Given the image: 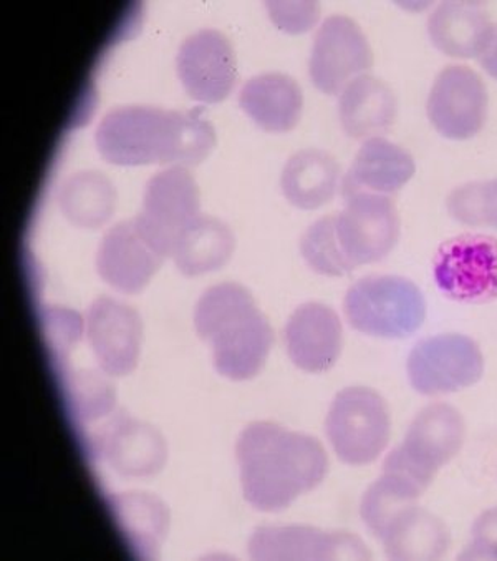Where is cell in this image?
<instances>
[{
	"instance_id": "6",
	"label": "cell",
	"mask_w": 497,
	"mask_h": 561,
	"mask_svg": "<svg viewBox=\"0 0 497 561\" xmlns=\"http://www.w3.org/2000/svg\"><path fill=\"white\" fill-rule=\"evenodd\" d=\"M325 432L342 462L351 467L373 463L390 444L389 404L370 387H345L332 401Z\"/></svg>"
},
{
	"instance_id": "25",
	"label": "cell",
	"mask_w": 497,
	"mask_h": 561,
	"mask_svg": "<svg viewBox=\"0 0 497 561\" xmlns=\"http://www.w3.org/2000/svg\"><path fill=\"white\" fill-rule=\"evenodd\" d=\"M232 251L234 234L228 225L212 216H198L177 233L171 257L184 276H199L224 266Z\"/></svg>"
},
{
	"instance_id": "23",
	"label": "cell",
	"mask_w": 497,
	"mask_h": 561,
	"mask_svg": "<svg viewBox=\"0 0 497 561\" xmlns=\"http://www.w3.org/2000/svg\"><path fill=\"white\" fill-rule=\"evenodd\" d=\"M380 541L390 560H441L451 548L450 528L418 503L400 512Z\"/></svg>"
},
{
	"instance_id": "24",
	"label": "cell",
	"mask_w": 497,
	"mask_h": 561,
	"mask_svg": "<svg viewBox=\"0 0 497 561\" xmlns=\"http://www.w3.org/2000/svg\"><path fill=\"white\" fill-rule=\"evenodd\" d=\"M340 167L331 153L317 148L297 151L287 161L280 188L290 205L317 209L337 195Z\"/></svg>"
},
{
	"instance_id": "27",
	"label": "cell",
	"mask_w": 497,
	"mask_h": 561,
	"mask_svg": "<svg viewBox=\"0 0 497 561\" xmlns=\"http://www.w3.org/2000/svg\"><path fill=\"white\" fill-rule=\"evenodd\" d=\"M426 490L402 473L383 470L382 477L371 483L360 503V517L373 537H382L390 522L412 507Z\"/></svg>"
},
{
	"instance_id": "5",
	"label": "cell",
	"mask_w": 497,
	"mask_h": 561,
	"mask_svg": "<svg viewBox=\"0 0 497 561\" xmlns=\"http://www.w3.org/2000/svg\"><path fill=\"white\" fill-rule=\"evenodd\" d=\"M174 241L138 213L106 231L96 253V271L116 291L137 295L173 254Z\"/></svg>"
},
{
	"instance_id": "21",
	"label": "cell",
	"mask_w": 497,
	"mask_h": 561,
	"mask_svg": "<svg viewBox=\"0 0 497 561\" xmlns=\"http://www.w3.org/2000/svg\"><path fill=\"white\" fill-rule=\"evenodd\" d=\"M302 90L286 73H261L253 77L239 93V105L257 127L270 134H286L300 121Z\"/></svg>"
},
{
	"instance_id": "15",
	"label": "cell",
	"mask_w": 497,
	"mask_h": 561,
	"mask_svg": "<svg viewBox=\"0 0 497 561\" xmlns=\"http://www.w3.org/2000/svg\"><path fill=\"white\" fill-rule=\"evenodd\" d=\"M254 560H368L363 541L348 531H324L312 527L257 528L248 538Z\"/></svg>"
},
{
	"instance_id": "2",
	"label": "cell",
	"mask_w": 497,
	"mask_h": 561,
	"mask_svg": "<svg viewBox=\"0 0 497 561\" xmlns=\"http://www.w3.org/2000/svg\"><path fill=\"white\" fill-rule=\"evenodd\" d=\"M99 153L118 167L199 164L216 145L212 125L203 108L163 110L118 106L109 110L95 131Z\"/></svg>"
},
{
	"instance_id": "14",
	"label": "cell",
	"mask_w": 497,
	"mask_h": 561,
	"mask_svg": "<svg viewBox=\"0 0 497 561\" xmlns=\"http://www.w3.org/2000/svg\"><path fill=\"white\" fill-rule=\"evenodd\" d=\"M86 340L102 373L128 376L138 366L141 318L134 308L102 296L86 312Z\"/></svg>"
},
{
	"instance_id": "12",
	"label": "cell",
	"mask_w": 497,
	"mask_h": 561,
	"mask_svg": "<svg viewBox=\"0 0 497 561\" xmlns=\"http://www.w3.org/2000/svg\"><path fill=\"white\" fill-rule=\"evenodd\" d=\"M373 67V51L360 25L347 15H332L315 35L309 73L315 89L337 95Z\"/></svg>"
},
{
	"instance_id": "16",
	"label": "cell",
	"mask_w": 497,
	"mask_h": 561,
	"mask_svg": "<svg viewBox=\"0 0 497 561\" xmlns=\"http://www.w3.org/2000/svg\"><path fill=\"white\" fill-rule=\"evenodd\" d=\"M95 448L118 476L127 479L157 476L166 463L167 448L163 435L150 424L123 412L103 425Z\"/></svg>"
},
{
	"instance_id": "4",
	"label": "cell",
	"mask_w": 497,
	"mask_h": 561,
	"mask_svg": "<svg viewBox=\"0 0 497 561\" xmlns=\"http://www.w3.org/2000/svg\"><path fill=\"white\" fill-rule=\"evenodd\" d=\"M348 324L361 334L405 340L426 319L421 289L402 276L371 274L348 288L344 299Z\"/></svg>"
},
{
	"instance_id": "11",
	"label": "cell",
	"mask_w": 497,
	"mask_h": 561,
	"mask_svg": "<svg viewBox=\"0 0 497 561\" xmlns=\"http://www.w3.org/2000/svg\"><path fill=\"white\" fill-rule=\"evenodd\" d=\"M487 106L489 95L483 77L466 66H448L432 82L426 114L444 138L470 140L486 125Z\"/></svg>"
},
{
	"instance_id": "22",
	"label": "cell",
	"mask_w": 497,
	"mask_h": 561,
	"mask_svg": "<svg viewBox=\"0 0 497 561\" xmlns=\"http://www.w3.org/2000/svg\"><path fill=\"white\" fill-rule=\"evenodd\" d=\"M141 215L176 240L199 216V188L192 173L184 167H171L148 180Z\"/></svg>"
},
{
	"instance_id": "32",
	"label": "cell",
	"mask_w": 497,
	"mask_h": 561,
	"mask_svg": "<svg viewBox=\"0 0 497 561\" xmlns=\"http://www.w3.org/2000/svg\"><path fill=\"white\" fill-rule=\"evenodd\" d=\"M461 560H497V507L483 512L471 527Z\"/></svg>"
},
{
	"instance_id": "7",
	"label": "cell",
	"mask_w": 497,
	"mask_h": 561,
	"mask_svg": "<svg viewBox=\"0 0 497 561\" xmlns=\"http://www.w3.org/2000/svg\"><path fill=\"white\" fill-rule=\"evenodd\" d=\"M466 422L450 404L426 405L413 419L402 444L389 454L383 470L402 473L428 490L441 469L463 448Z\"/></svg>"
},
{
	"instance_id": "13",
	"label": "cell",
	"mask_w": 497,
	"mask_h": 561,
	"mask_svg": "<svg viewBox=\"0 0 497 561\" xmlns=\"http://www.w3.org/2000/svg\"><path fill=\"white\" fill-rule=\"evenodd\" d=\"M176 70L186 93L201 103L228 99L238 80L231 42L212 28H203L181 44Z\"/></svg>"
},
{
	"instance_id": "1",
	"label": "cell",
	"mask_w": 497,
	"mask_h": 561,
	"mask_svg": "<svg viewBox=\"0 0 497 561\" xmlns=\"http://www.w3.org/2000/svg\"><path fill=\"white\" fill-rule=\"evenodd\" d=\"M245 502L259 512L286 511L317 489L328 472L324 445L273 422H253L235 442Z\"/></svg>"
},
{
	"instance_id": "28",
	"label": "cell",
	"mask_w": 497,
	"mask_h": 561,
	"mask_svg": "<svg viewBox=\"0 0 497 561\" xmlns=\"http://www.w3.org/2000/svg\"><path fill=\"white\" fill-rule=\"evenodd\" d=\"M116 517L135 545L148 548L150 554L160 548L167 530V511L164 503L148 493H128L116 496Z\"/></svg>"
},
{
	"instance_id": "31",
	"label": "cell",
	"mask_w": 497,
	"mask_h": 561,
	"mask_svg": "<svg viewBox=\"0 0 497 561\" xmlns=\"http://www.w3.org/2000/svg\"><path fill=\"white\" fill-rule=\"evenodd\" d=\"M73 411L85 421L108 415L115 408V390L99 376V373H80L73 377L72 386Z\"/></svg>"
},
{
	"instance_id": "9",
	"label": "cell",
	"mask_w": 497,
	"mask_h": 561,
	"mask_svg": "<svg viewBox=\"0 0 497 561\" xmlns=\"http://www.w3.org/2000/svg\"><path fill=\"white\" fill-rule=\"evenodd\" d=\"M432 274L447 298L466 305L497 299V240L464 233L444 241L432 260Z\"/></svg>"
},
{
	"instance_id": "10",
	"label": "cell",
	"mask_w": 497,
	"mask_h": 561,
	"mask_svg": "<svg viewBox=\"0 0 497 561\" xmlns=\"http://www.w3.org/2000/svg\"><path fill=\"white\" fill-rule=\"evenodd\" d=\"M335 215L338 243L355 270L385 260L400 241L402 221L392 196L357 193Z\"/></svg>"
},
{
	"instance_id": "29",
	"label": "cell",
	"mask_w": 497,
	"mask_h": 561,
	"mask_svg": "<svg viewBox=\"0 0 497 561\" xmlns=\"http://www.w3.org/2000/svg\"><path fill=\"white\" fill-rule=\"evenodd\" d=\"M300 253L310 270L322 276H347L355 270L338 243L335 215L324 216L307 228L300 240Z\"/></svg>"
},
{
	"instance_id": "18",
	"label": "cell",
	"mask_w": 497,
	"mask_h": 561,
	"mask_svg": "<svg viewBox=\"0 0 497 561\" xmlns=\"http://www.w3.org/2000/svg\"><path fill=\"white\" fill-rule=\"evenodd\" d=\"M416 161L406 148L383 137L363 141L342 182V196L357 193L392 196L415 176Z\"/></svg>"
},
{
	"instance_id": "3",
	"label": "cell",
	"mask_w": 497,
	"mask_h": 561,
	"mask_svg": "<svg viewBox=\"0 0 497 561\" xmlns=\"http://www.w3.org/2000/svg\"><path fill=\"white\" fill-rule=\"evenodd\" d=\"M195 329L211 344L216 370L231 380L257 376L274 343L269 321L251 291L238 283H222L203 293L196 302Z\"/></svg>"
},
{
	"instance_id": "17",
	"label": "cell",
	"mask_w": 497,
	"mask_h": 561,
	"mask_svg": "<svg viewBox=\"0 0 497 561\" xmlns=\"http://www.w3.org/2000/svg\"><path fill=\"white\" fill-rule=\"evenodd\" d=\"M287 354L303 373L322 374L337 364L344 346V329L337 312L322 302L299 306L287 321Z\"/></svg>"
},
{
	"instance_id": "26",
	"label": "cell",
	"mask_w": 497,
	"mask_h": 561,
	"mask_svg": "<svg viewBox=\"0 0 497 561\" xmlns=\"http://www.w3.org/2000/svg\"><path fill=\"white\" fill-rule=\"evenodd\" d=\"M116 192L103 173L89 170L69 176L58 192V208L73 227L99 230L115 211Z\"/></svg>"
},
{
	"instance_id": "19",
	"label": "cell",
	"mask_w": 497,
	"mask_h": 561,
	"mask_svg": "<svg viewBox=\"0 0 497 561\" xmlns=\"http://www.w3.org/2000/svg\"><path fill=\"white\" fill-rule=\"evenodd\" d=\"M496 25L481 2H443L428 18L429 41L453 59H481Z\"/></svg>"
},
{
	"instance_id": "34",
	"label": "cell",
	"mask_w": 497,
	"mask_h": 561,
	"mask_svg": "<svg viewBox=\"0 0 497 561\" xmlns=\"http://www.w3.org/2000/svg\"><path fill=\"white\" fill-rule=\"evenodd\" d=\"M481 67L489 73L493 79L497 80V27L496 34H494L493 42H490L489 48L486 54L479 59Z\"/></svg>"
},
{
	"instance_id": "33",
	"label": "cell",
	"mask_w": 497,
	"mask_h": 561,
	"mask_svg": "<svg viewBox=\"0 0 497 561\" xmlns=\"http://www.w3.org/2000/svg\"><path fill=\"white\" fill-rule=\"evenodd\" d=\"M270 19L276 22L280 31L290 34H300L314 27L321 15V8L315 2H300V4H280V2H267Z\"/></svg>"
},
{
	"instance_id": "8",
	"label": "cell",
	"mask_w": 497,
	"mask_h": 561,
	"mask_svg": "<svg viewBox=\"0 0 497 561\" xmlns=\"http://www.w3.org/2000/svg\"><path fill=\"white\" fill-rule=\"evenodd\" d=\"M409 383L426 398L454 394L479 382L484 356L479 344L464 334H438L419 341L406 363Z\"/></svg>"
},
{
	"instance_id": "20",
	"label": "cell",
	"mask_w": 497,
	"mask_h": 561,
	"mask_svg": "<svg viewBox=\"0 0 497 561\" xmlns=\"http://www.w3.org/2000/svg\"><path fill=\"white\" fill-rule=\"evenodd\" d=\"M396 114L398 100L395 92L377 77L365 73L340 92L338 117L348 137L357 140L382 137L395 124Z\"/></svg>"
},
{
	"instance_id": "30",
	"label": "cell",
	"mask_w": 497,
	"mask_h": 561,
	"mask_svg": "<svg viewBox=\"0 0 497 561\" xmlns=\"http://www.w3.org/2000/svg\"><path fill=\"white\" fill-rule=\"evenodd\" d=\"M451 218L464 227H489L497 231V179L458 186L447 199Z\"/></svg>"
}]
</instances>
